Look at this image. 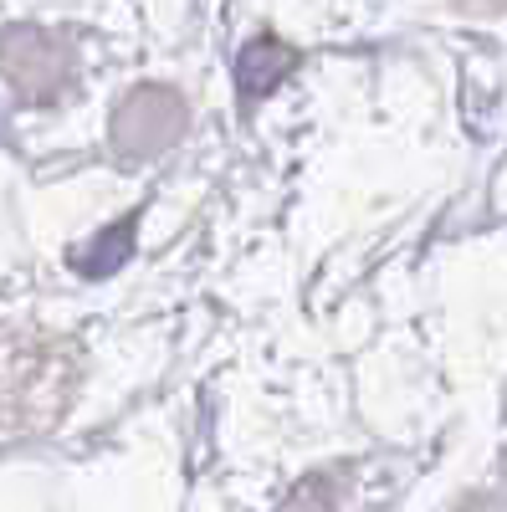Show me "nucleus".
I'll list each match as a JSON object with an SVG mask.
<instances>
[{
  "label": "nucleus",
  "instance_id": "f257e3e1",
  "mask_svg": "<svg viewBox=\"0 0 507 512\" xmlns=\"http://www.w3.org/2000/svg\"><path fill=\"white\" fill-rule=\"evenodd\" d=\"M292 67V52L287 47H277V41L272 36H262V41H251V47L241 52V93H267L272 88V82H277V72H287Z\"/></svg>",
  "mask_w": 507,
  "mask_h": 512
},
{
  "label": "nucleus",
  "instance_id": "f03ea898",
  "mask_svg": "<svg viewBox=\"0 0 507 512\" xmlns=\"http://www.w3.org/2000/svg\"><path fill=\"white\" fill-rule=\"evenodd\" d=\"M134 231H139L134 216H129V221H118L113 231H103L98 246H93L88 256H77V272H88V277H108V272H118L123 262H129V251H134Z\"/></svg>",
  "mask_w": 507,
  "mask_h": 512
}]
</instances>
